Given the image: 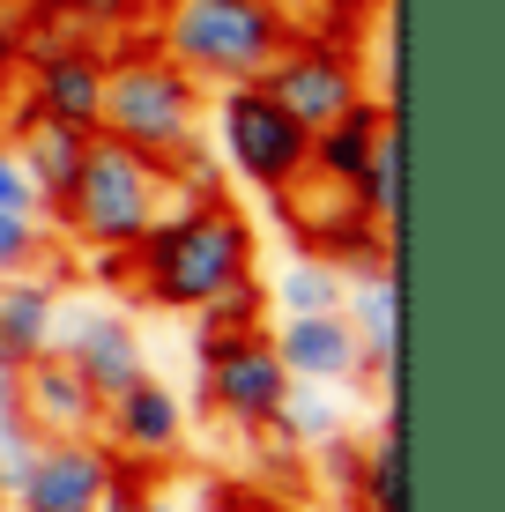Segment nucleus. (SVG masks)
Instances as JSON below:
<instances>
[{"mask_svg":"<svg viewBox=\"0 0 505 512\" xmlns=\"http://www.w3.org/2000/svg\"><path fill=\"white\" fill-rule=\"evenodd\" d=\"M142 512H194V505H179V498H156V490H149V505Z\"/></svg>","mask_w":505,"mask_h":512,"instance_id":"28","label":"nucleus"},{"mask_svg":"<svg viewBox=\"0 0 505 512\" xmlns=\"http://www.w3.org/2000/svg\"><path fill=\"white\" fill-rule=\"evenodd\" d=\"M52 349H60V357L82 372V386H90L97 401H112L119 386H134V379L149 372L142 327H134L127 312H112V305H75V312H60Z\"/></svg>","mask_w":505,"mask_h":512,"instance_id":"11","label":"nucleus"},{"mask_svg":"<svg viewBox=\"0 0 505 512\" xmlns=\"http://www.w3.org/2000/svg\"><path fill=\"white\" fill-rule=\"evenodd\" d=\"M23 112L52 127L97 134L104 112V45L97 38H60V45H23Z\"/></svg>","mask_w":505,"mask_h":512,"instance_id":"8","label":"nucleus"},{"mask_svg":"<svg viewBox=\"0 0 505 512\" xmlns=\"http://www.w3.org/2000/svg\"><path fill=\"white\" fill-rule=\"evenodd\" d=\"M342 290H350V275L320 253L283 260V275H275V305L283 312H342Z\"/></svg>","mask_w":505,"mask_h":512,"instance_id":"20","label":"nucleus"},{"mask_svg":"<svg viewBox=\"0 0 505 512\" xmlns=\"http://www.w3.org/2000/svg\"><path fill=\"white\" fill-rule=\"evenodd\" d=\"M253 275V223L223 193L171 201L142 238L127 245V290L149 312H201L216 290Z\"/></svg>","mask_w":505,"mask_h":512,"instance_id":"1","label":"nucleus"},{"mask_svg":"<svg viewBox=\"0 0 505 512\" xmlns=\"http://www.w3.org/2000/svg\"><path fill=\"white\" fill-rule=\"evenodd\" d=\"M15 416H23L38 438H97L104 401L82 386V372L60 357V349H45V357H30L23 372H15Z\"/></svg>","mask_w":505,"mask_h":512,"instance_id":"12","label":"nucleus"},{"mask_svg":"<svg viewBox=\"0 0 505 512\" xmlns=\"http://www.w3.org/2000/svg\"><path fill=\"white\" fill-rule=\"evenodd\" d=\"M342 193L357 201V216H372L379 231H394V216H402V127H394V119H387V134L372 141L364 171H357Z\"/></svg>","mask_w":505,"mask_h":512,"instance_id":"19","label":"nucleus"},{"mask_svg":"<svg viewBox=\"0 0 505 512\" xmlns=\"http://www.w3.org/2000/svg\"><path fill=\"white\" fill-rule=\"evenodd\" d=\"M268 342H275V357H283V372L305 379V386H342V379L364 372L350 312H283V327H275Z\"/></svg>","mask_w":505,"mask_h":512,"instance_id":"13","label":"nucleus"},{"mask_svg":"<svg viewBox=\"0 0 505 512\" xmlns=\"http://www.w3.org/2000/svg\"><path fill=\"white\" fill-rule=\"evenodd\" d=\"M8 423H15V372L0 364V431H8Z\"/></svg>","mask_w":505,"mask_h":512,"instance_id":"27","label":"nucleus"},{"mask_svg":"<svg viewBox=\"0 0 505 512\" xmlns=\"http://www.w3.org/2000/svg\"><path fill=\"white\" fill-rule=\"evenodd\" d=\"M268 431H283L298 453H312V446H327V438L342 431V409H335V394H327V386L290 379V394H283V409H275Z\"/></svg>","mask_w":505,"mask_h":512,"instance_id":"21","label":"nucleus"},{"mask_svg":"<svg viewBox=\"0 0 505 512\" xmlns=\"http://www.w3.org/2000/svg\"><path fill=\"white\" fill-rule=\"evenodd\" d=\"M45 268H52V238H45L38 208H0V282L45 275Z\"/></svg>","mask_w":505,"mask_h":512,"instance_id":"23","label":"nucleus"},{"mask_svg":"<svg viewBox=\"0 0 505 512\" xmlns=\"http://www.w3.org/2000/svg\"><path fill=\"white\" fill-rule=\"evenodd\" d=\"M0 512H15V505H8V483H0Z\"/></svg>","mask_w":505,"mask_h":512,"instance_id":"29","label":"nucleus"},{"mask_svg":"<svg viewBox=\"0 0 505 512\" xmlns=\"http://www.w3.org/2000/svg\"><path fill=\"white\" fill-rule=\"evenodd\" d=\"M342 312L357 327L364 379H379L387 401H394V372H402V282H394V268L357 275V290H342Z\"/></svg>","mask_w":505,"mask_h":512,"instance_id":"14","label":"nucleus"},{"mask_svg":"<svg viewBox=\"0 0 505 512\" xmlns=\"http://www.w3.org/2000/svg\"><path fill=\"white\" fill-rule=\"evenodd\" d=\"M350 498L364 512H402V416H394V401L379 416V431L357 446V490Z\"/></svg>","mask_w":505,"mask_h":512,"instance_id":"18","label":"nucleus"},{"mask_svg":"<svg viewBox=\"0 0 505 512\" xmlns=\"http://www.w3.org/2000/svg\"><path fill=\"white\" fill-rule=\"evenodd\" d=\"M97 134L127 141L149 164H171L186 141H201V82L156 45H119L104 52V112Z\"/></svg>","mask_w":505,"mask_h":512,"instance_id":"4","label":"nucleus"},{"mask_svg":"<svg viewBox=\"0 0 505 512\" xmlns=\"http://www.w3.org/2000/svg\"><path fill=\"white\" fill-rule=\"evenodd\" d=\"M194 320H201V334H253V327H268V282H260V275H238L231 290L208 297Z\"/></svg>","mask_w":505,"mask_h":512,"instance_id":"22","label":"nucleus"},{"mask_svg":"<svg viewBox=\"0 0 505 512\" xmlns=\"http://www.w3.org/2000/svg\"><path fill=\"white\" fill-rule=\"evenodd\" d=\"M387 134V112H379L372 97L364 104H350L342 119H327L320 134H312V149H305V171L320 186H350L357 171H364V156H372V141Z\"/></svg>","mask_w":505,"mask_h":512,"instance_id":"17","label":"nucleus"},{"mask_svg":"<svg viewBox=\"0 0 505 512\" xmlns=\"http://www.w3.org/2000/svg\"><path fill=\"white\" fill-rule=\"evenodd\" d=\"M97 431L112 438V461H127V468H171L186 453V401L171 394L156 372H142L134 386H119L112 401H104V416H97Z\"/></svg>","mask_w":505,"mask_h":512,"instance_id":"10","label":"nucleus"},{"mask_svg":"<svg viewBox=\"0 0 505 512\" xmlns=\"http://www.w3.org/2000/svg\"><path fill=\"white\" fill-rule=\"evenodd\" d=\"M290 38H298V23L283 0H164V15H156V52L179 60L201 90L260 82Z\"/></svg>","mask_w":505,"mask_h":512,"instance_id":"2","label":"nucleus"},{"mask_svg":"<svg viewBox=\"0 0 505 512\" xmlns=\"http://www.w3.org/2000/svg\"><path fill=\"white\" fill-rule=\"evenodd\" d=\"M8 149H15V164H23L30 193H38V208H60V193H67V179H75V164H82V149H90V134L52 127V119H38V112H23V104H15Z\"/></svg>","mask_w":505,"mask_h":512,"instance_id":"16","label":"nucleus"},{"mask_svg":"<svg viewBox=\"0 0 505 512\" xmlns=\"http://www.w3.org/2000/svg\"><path fill=\"white\" fill-rule=\"evenodd\" d=\"M194 357H201V401L238 431H268L275 409L290 394V372L275 357L268 327L253 334H194Z\"/></svg>","mask_w":505,"mask_h":512,"instance_id":"6","label":"nucleus"},{"mask_svg":"<svg viewBox=\"0 0 505 512\" xmlns=\"http://www.w3.org/2000/svg\"><path fill=\"white\" fill-rule=\"evenodd\" d=\"M15 67H23V45L0 30V104H8V90H15Z\"/></svg>","mask_w":505,"mask_h":512,"instance_id":"26","label":"nucleus"},{"mask_svg":"<svg viewBox=\"0 0 505 512\" xmlns=\"http://www.w3.org/2000/svg\"><path fill=\"white\" fill-rule=\"evenodd\" d=\"M60 334V275H8L0 282V364L23 372Z\"/></svg>","mask_w":505,"mask_h":512,"instance_id":"15","label":"nucleus"},{"mask_svg":"<svg viewBox=\"0 0 505 512\" xmlns=\"http://www.w3.org/2000/svg\"><path fill=\"white\" fill-rule=\"evenodd\" d=\"M216 141L231 156V171L260 193H283L305 179V149L312 134L283 112L260 82H238V90H216Z\"/></svg>","mask_w":505,"mask_h":512,"instance_id":"5","label":"nucleus"},{"mask_svg":"<svg viewBox=\"0 0 505 512\" xmlns=\"http://www.w3.org/2000/svg\"><path fill=\"white\" fill-rule=\"evenodd\" d=\"M67 8H75L82 30H127L142 15V0H67Z\"/></svg>","mask_w":505,"mask_h":512,"instance_id":"24","label":"nucleus"},{"mask_svg":"<svg viewBox=\"0 0 505 512\" xmlns=\"http://www.w3.org/2000/svg\"><path fill=\"white\" fill-rule=\"evenodd\" d=\"M0 208H38V193H30L23 164H15V149L0 141Z\"/></svg>","mask_w":505,"mask_h":512,"instance_id":"25","label":"nucleus"},{"mask_svg":"<svg viewBox=\"0 0 505 512\" xmlns=\"http://www.w3.org/2000/svg\"><path fill=\"white\" fill-rule=\"evenodd\" d=\"M164 208H171L164 164L134 156L127 141H112V134H90V149H82V164H75V179H67L52 216H60V231L75 238L82 253H127Z\"/></svg>","mask_w":505,"mask_h":512,"instance_id":"3","label":"nucleus"},{"mask_svg":"<svg viewBox=\"0 0 505 512\" xmlns=\"http://www.w3.org/2000/svg\"><path fill=\"white\" fill-rule=\"evenodd\" d=\"M112 475H119V461L97 438H38V453L8 483V505L15 512H97Z\"/></svg>","mask_w":505,"mask_h":512,"instance_id":"9","label":"nucleus"},{"mask_svg":"<svg viewBox=\"0 0 505 512\" xmlns=\"http://www.w3.org/2000/svg\"><path fill=\"white\" fill-rule=\"evenodd\" d=\"M260 90L283 104L305 134H320L327 119H342L350 104H364V67H357L342 45H327V38H290V45L268 60Z\"/></svg>","mask_w":505,"mask_h":512,"instance_id":"7","label":"nucleus"}]
</instances>
